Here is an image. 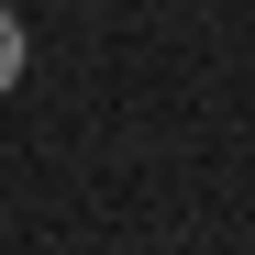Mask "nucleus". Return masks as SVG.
Here are the masks:
<instances>
[{
  "label": "nucleus",
  "instance_id": "nucleus-1",
  "mask_svg": "<svg viewBox=\"0 0 255 255\" xmlns=\"http://www.w3.org/2000/svg\"><path fill=\"white\" fill-rule=\"evenodd\" d=\"M11 78H22V11L0 0V89H11Z\"/></svg>",
  "mask_w": 255,
  "mask_h": 255
}]
</instances>
